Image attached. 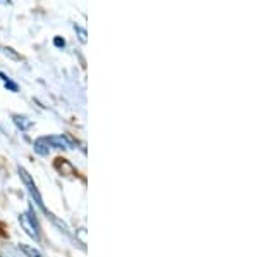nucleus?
Segmentation results:
<instances>
[{
    "label": "nucleus",
    "instance_id": "nucleus-3",
    "mask_svg": "<svg viewBox=\"0 0 258 257\" xmlns=\"http://www.w3.org/2000/svg\"><path fill=\"white\" fill-rule=\"evenodd\" d=\"M48 150H50V147H48L47 140H45V136H41V138H38L35 142V152H36V154L48 156Z\"/></svg>",
    "mask_w": 258,
    "mask_h": 257
},
{
    "label": "nucleus",
    "instance_id": "nucleus-11",
    "mask_svg": "<svg viewBox=\"0 0 258 257\" xmlns=\"http://www.w3.org/2000/svg\"><path fill=\"white\" fill-rule=\"evenodd\" d=\"M2 2H7V4H9V0H2Z\"/></svg>",
    "mask_w": 258,
    "mask_h": 257
},
{
    "label": "nucleus",
    "instance_id": "nucleus-8",
    "mask_svg": "<svg viewBox=\"0 0 258 257\" xmlns=\"http://www.w3.org/2000/svg\"><path fill=\"white\" fill-rule=\"evenodd\" d=\"M2 50H4V54H6V56H11L12 59H18V61L21 59V56H18V54H16L14 50H12L11 47H4Z\"/></svg>",
    "mask_w": 258,
    "mask_h": 257
},
{
    "label": "nucleus",
    "instance_id": "nucleus-7",
    "mask_svg": "<svg viewBox=\"0 0 258 257\" xmlns=\"http://www.w3.org/2000/svg\"><path fill=\"white\" fill-rule=\"evenodd\" d=\"M0 78H2V80H4V83H6V86H7V88L12 90V92H18V85H16L14 81H11L9 78L6 76V74H4V73H0Z\"/></svg>",
    "mask_w": 258,
    "mask_h": 257
},
{
    "label": "nucleus",
    "instance_id": "nucleus-10",
    "mask_svg": "<svg viewBox=\"0 0 258 257\" xmlns=\"http://www.w3.org/2000/svg\"><path fill=\"white\" fill-rule=\"evenodd\" d=\"M53 43H55L57 47H64V45H66V41L62 40V38H55V40H53Z\"/></svg>",
    "mask_w": 258,
    "mask_h": 257
},
{
    "label": "nucleus",
    "instance_id": "nucleus-5",
    "mask_svg": "<svg viewBox=\"0 0 258 257\" xmlns=\"http://www.w3.org/2000/svg\"><path fill=\"white\" fill-rule=\"evenodd\" d=\"M19 248H21V250H23L28 257H43V255H41V252H38L36 248H33V247H30V245H24V243H19Z\"/></svg>",
    "mask_w": 258,
    "mask_h": 257
},
{
    "label": "nucleus",
    "instance_id": "nucleus-4",
    "mask_svg": "<svg viewBox=\"0 0 258 257\" xmlns=\"http://www.w3.org/2000/svg\"><path fill=\"white\" fill-rule=\"evenodd\" d=\"M14 123L18 124V128H21V130H28L31 126V121L26 116H14Z\"/></svg>",
    "mask_w": 258,
    "mask_h": 257
},
{
    "label": "nucleus",
    "instance_id": "nucleus-6",
    "mask_svg": "<svg viewBox=\"0 0 258 257\" xmlns=\"http://www.w3.org/2000/svg\"><path fill=\"white\" fill-rule=\"evenodd\" d=\"M19 221L23 223V225H24V228H26V231H28V233L31 235L33 238H35V240H38V238H40L38 231H35V230H33V228L30 226V225H28V221H26V216H21V218H19Z\"/></svg>",
    "mask_w": 258,
    "mask_h": 257
},
{
    "label": "nucleus",
    "instance_id": "nucleus-2",
    "mask_svg": "<svg viewBox=\"0 0 258 257\" xmlns=\"http://www.w3.org/2000/svg\"><path fill=\"white\" fill-rule=\"evenodd\" d=\"M45 140H47L48 145H52V147H57V148H73V145L66 136H45Z\"/></svg>",
    "mask_w": 258,
    "mask_h": 257
},
{
    "label": "nucleus",
    "instance_id": "nucleus-1",
    "mask_svg": "<svg viewBox=\"0 0 258 257\" xmlns=\"http://www.w3.org/2000/svg\"><path fill=\"white\" fill-rule=\"evenodd\" d=\"M19 171V176L23 178V181H24V185L28 186V190H30V193H31V197L35 198V202H36V205L40 207L41 211H45L47 213V209H45V204H43V198H41L40 195V192H38V188H36V185L33 183V180H31V176L26 173V169H23V168H19L18 169ZM48 214V213H47Z\"/></svg>",
    "mask_w": 258,
    "mask_h": 257
},
{
    "label": "nucleus",
    "instance_id": "nucleus-9",
    "mask_svg": "<svg viewBox=\"0 0 258 257\" xmlns=\"http://www.w3.org/2000/svg\"><path fill=\"white\" fill-rule=\"evenodd\" d=\"M74 28H76V31L80 33V40L85 43V41H86V31L83 30V28H80V26H74Z\"/></svg>",
    "mask_w": 258,
    "mask_h": 257
}]
</instances>
